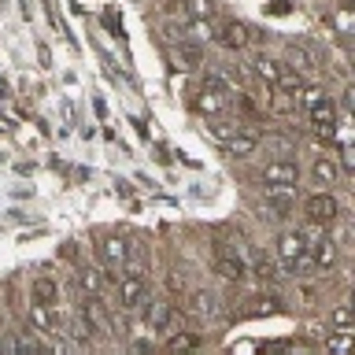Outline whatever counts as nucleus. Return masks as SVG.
I'll use <instances>...</instances> for the list:
<instances>
[{"label":"nucleus","instance_id":"nucleus-38","mask_svg":"<svg viewBox=\"0 0 355 355\" xmlns=\"http://www.w3.org/2000/svg\"><path fill=\"white\" fill-rule=\"evenodd\" d=\"M0 355H19V348H15V340H11V337L0 340Z\"/></svg>","mask_w":355,"mask_h":355},{"label":"nucleus","instance_id":"nucleus-36","mask_svg":"<svg viewBox=\"0 0 355 355\" xmlns=\"http://www.w3.org/2000/svg\"><path fill=\"white\" fill-rule=\"evenodd\" d=\"M196 348V337L193 333H182V337H171V352H189Z\"/></svg>","mask_w":355,"mask_h":355},{"label":"nucleus","instance_id":"nucleus-19","mask_svg":"<svg viewBox=\"0 0 355 355\" xmlns=\"http://www.w3.org/2000/svg\"><path fill=\"white\" fill-rule=\"evenodd\" d=\"M288 67H293V71H300V74H304V71H315V55H311V49H307V44H288Z\"/></svg>","mask_w":355,"mask_h":355},{"label":"nucleus","instance_id":"nucleus-12","mask_svg":"<svg viewBox=\"0 0 355 355\" xmlns=\"http://www.w3.org/2000/svg\"><path fill=\"white\" fill-rule=\"evenodd\" d=\"M82 315L93 322V329H96V333H115V329H111V315L104 311V304H100V296H85Z\"/></svg>","mask_w":355,"mask_h":355},{"label":"nucleus","instance_id":"nucleus-2","mask_svg":"<svg viewBox=\"0 0 355 355\" xmlns=\"http://www.w3.org/2000/svg\"><path fill=\"white\" fill-rule=\"evenodd\" d=\"M304 215L315 222V226H329V222H337L340 204H337V196H329V193H315V196L304 200Z\"/></svg>","mask_w":355,"mask_h":355},{"label":"nucleus","instance_id":"nucleus-20","mask_svg":"<svg viewBox=\"0 0 355 355\" xmlns=\"http://www.w3.org/2000/svg\"><path fill=\"white\" fill-rule=\"evenodd\" d=\"M174 60L185 67V71H200V63H204V52H200V44H189V41H182L174 49Z\"/></svg>","mask_w":355,"mask_h":355},{"label":"nucleus","instance_id":"nucleus-17","mask_svg":"<svg viewBox=\"0 0 355 355\" xmlns=\"http://www.w3.org/2000/svg\"><path fill=\"white\" fill-rule=\"evenodd\" d=\"M311 263H315V270H329V266L337 263V248H333L329 237H318L311 244Z\"/></svg>","mask_w":355,"mask_h":355},{"label":"nucleus","instance_id":"nucleus-4","mask_svg":"<svg viewBox=\"0 0 355 355\" xmlns=\"http://www.w3.org/2000/svg\"><path fill=\"white\" fill-rule=\"evenodd\" d=\"M215 270L226 277V282H244V277H248V263L241 259L237 252H230L226 244H215Z\"/></svg>","mask_w":355,"mask_h":355},{"label":"nucleus","instance_id":"nucleus-39","mask_svg":"<svg viewBox=\"0 0 355 355\" xmlns=\"http://www.w3.org/2000/svg\"><path fill=\"white\" fill-rule=\"evenodd\" d=\"M337 8H344V11H352V8H355V0H337Z\"/></svg>","mask_w":355,"mask_h":355},{"label":"nucleus","instance_id":"nucleus-25","mask_svg":"<svg viewBox=\"0 0 355 355\" xmlns=\"http://www.w3.org/2000/svg\"><path fill=\"white\" fill-rule=\"evenodd\" d=\"M222 107H226V100L222 96H215V93H207V89H200L196 93V111H204V115H222Z\"/></svg>","mask_w":355,"mask_h":355},{"label":"nucleus","instance_id":"nucleus-3","mask_svg":"<svg viewBox=\"0 0 355 355\" xmlns=\"http://www.w3.org/2000/svg\"><path fill=\"white\" fill-rule=\"evenodd\" d=\"M119 307L122 311H137L141 304H148V285H144V277L137 274H126V277H119Z\"/></svg>","mask_w":355,"mask_h":355},{"label":"nucleus","instance_id":"nucleus-18","mask_svg":"<svg viewBox=\"0 0 355 355\" xmlns=\"http://www.w3.org/2000/svg\"><path fill=\"white\" fill-rule=\"evenodd\" d=\"M174 322V307L166 300H152L148 304V329H166Z\"/></svg>","mask_w":355,"mask_h":355},{"label":"nucleus","instance_id":"nucleus-28","mask_svg":"<svg viewBox=\"0 0 355 355\" xmlns=\"http://www.w3.org/2000/svg\"><path fill=\"white\" fill-rule=\"evenodd\" d=\"M204 126H207V133H211V137H215V141H222V144H226L230 137H233V133H237V126H233V122H226V119H207L204 122Z\"/></svg>","mask_w":355,"mask_h":355},{"label":"nucleus","instance_id":"nucleus-34","mask_svg":"<svg viewBox=\"0 0 355 355\" xmlns=\"http://www.w3.org/2000/svg\"><path fill=\"white\" fill-rule=\"evenodd\" d=\"M340 171L344 174L355 171V148H352V144H340Z\"/></svg>","mask_w":355,"mask_h":355},{"label":"nucleus","instance_id":"nucleus-10","mask_svg":"<svg viewBox=\"0 0 355 355\" xmlns=\"http://www.w3.org/2000/svg\"><path fill=\"white\" fill-rule=\"evenodd\" d=\"M200 89H207V93H215V96H222V100H237V85H233L222 71H204V78H200Z\"/></svg>","mask_w":355,"mask_h":355},{"label":"nucleus","instance_id":"nucleus-22","mask_svg":"<svg viewBox=\"0 0 355 355\" xmlns=\"http://www.w3.org/2000/svg\"><path fill=\"white\" fill-rule=\"evenodd\" d=\"M30 296L37 300V304H55V300H60V288H55L52 277H37V282L30 285Z\"/></svg>","mask_w":355,"mask_h":355},{"label":"nucleus","instance_id":"nucleus-1","mask_svg":"<svg viewBox=\"0 0 355 355\" xmlns=\"http://www.w3.org/2000/svg\"><path fill=\"white\" fill-rule=\"evenodd\" d=\"M211 37H215L222 49L241 52L244 44L252 41V30L244 26V22H237V19H222V22H215V26H211Z\"/></svg>","mask_w":355,"mask_h":355},{"label":"nucleus","instance_id":"nucleus-8","mask_svg":"<svg viewBox=\"0 0 355 355\" xmlns=\"http://www.w3.org/2000/svg\"><path fill=\"white\" fill-rule=\"evenodd\" d=\"M259 144L274 155V159H296V141L288 137V133H263Z\"/></svg>","mask_w":355,"mask_h":355},{"label":"nucleus","instance_id":"nucleus-23","mask_svg":"<svg viewBox=\"0 0 355 355\" xmlns=\"http://www.w3.org/2000/svg\"><path fill=\"white\" fill-rule=\"evenodd\" d=\"M352 344H355L352 329H337V333H329V337H326V352L329 355H352Z\"/></svg>","mask_w":355,"mask_h":355},{"label":"nucleus","instance_id":"nucleus-32","mask_svg":"<svg viewBox=\"0 0 355 355\" xmlns=\"http://www.w3.org/2000/svg\"><path fill=\"white\" fill-rule=\"evenodd\" d=\"M329 322H333L337 329H352V307H348V304H340V307L329 315Z\"/></svg>","mask_w":355,"mask_h":355},{"label":"nucleus","instance_id":"nucleus-37","mask_svg":"<svg viewBox=\"0 0 355 355\" xmlns=\"http://www.w3.org/2000/svg\"><path fill=\"white\" fill-rule=\"evenodd\" d=\"M166 288H171V293H182V288H185L182 274H166Z\"/></svg>","mask_w":355,"mask_h":355},{"label":"nucleus","instance_id":"nucleus-26","mask_svg":"<svg viewBox=\"0 0 355 355\" xmlns=\"http://www.w3.org/2000/svg\"><path fill=\"white\" fill-rule=\"evenodd\" d=\"M296 96L293 93H282V89H274V93H270V111H274V115H296Z\"/></svg>","mask_w":355,"mask_h":355},{"label":"nucleus","instance_id":"nucleus-14","mask_svg":"<svg viewBox=\"0 0 355 355\" xmlns=\"http://www.w3.org/2000/svg\"><path fill=\"white\" fill-rule=\"evenodd\" d=\"M252 71H255V78H259V82H266V85H277V74H282V63L277 60H270V55L266 52H255L252 55Z\"/></svg>","mask_w":355,"mask_h":355},{"label":"nucleus","instance_id":"nucleus-11","mask_svg":"<svg viewBox=\"0 0 355 355\" xmlns=\"http://www.w3.org/2000/svg\"><path fill=\"white\" fill-rule=\"evenodd\" d=\"M266 204L277 207L288 218L293 207H296V185H266Z\"/></svg>","mask_w":355,"mask_h":355},{"label":"nucleus","instance_id":"nucleus-35","mask_svg":"<svg viewBox=\"0 0 355 355\" xmlns=\"http://www.w3.org/2000/svg\"><path fill=\"white\" fill-rule=\"evenodd\" d=\"M329 22L337 26V33H348V26H352V11L337 8V15H329Z\"/></svg>","mask_w":355,"mask_h":355},{"label":"nucleus","instance_id":"nucleus-24","mask_svg":"<svg viewBox=\"0 0 355 355\" xmlns=\"http://www.w3.org/2000/svg\"><path fill=\"white\" fill-rule=\"evenodd\" d=\"M93 337H96L93 322H89V318L82 315V311H78V315L71 318V340H74V344H89Z\"/></svg>","mask_w":355,"mask_h":355},{"label":"nucleus","instance_id":"nucleus-6","mask_svg":"<svg viewBox=\"0 0 355 355\" xmlns=\"http://www.w3.org/2000/svg\"><path fill=\"white\" fill-rule=\"evenodd\" d=\"M30 322L37 329L52 333V337H60V333H63V315L55 311V304H37V300H33V304H30Z\"/></svg>","mask_w":355,"mask_h":355},{"label":"nucleus","instance_id":"nucleus-21","mask_svg":"<svg viewBox=\"0 0 355 355\" xmlns=\"http://www.w3.org/2000/svg\"><path fill=\"white\" fill-rule=\"evenodd\" d=\"M248 263H252V270L259 274V277H266V282H270V277H277V263H274L266 252L252 248V252H248Z\"/></svg>","mask_w":355,"mask_h":355},{"label":"nucleus","instance_id":"nucleus-29","mask_svg":"<svg viewBox=\"0 0 355 355\" xmlns=\"http://www.w3.org/2000/svg\"><path fill=\"white\" fill-rule=\"evenodd\" d=\"M288 274H293V277H311V274H315V263H311V252L296 255V259L288 263Z\"/></svg>","mask_w":355,"mask_h":355},{"label":"nucleus","instance_id":"nucleus-5","mask_svg":"<svg viewBox=\"0 0 355 355\" xmlns=\"http://www.w3.org/2000/svg\"><path fill=\"white\" fill-rule=\"evenodd\" d=\"M266 185H300V163L296 159H270L263 166Z\"/></svg>","mask_w":355,"mask_h":355},{"label":"nucleus","instance_id":"nucleus-7","mask_svg":"<svg viewBox=\"0 0 355 355\" xmlns=\"http://www.w3.org/2000/svg\"><path fill=\"white\" fill-rule=\"evenodd\" d=\"M218 311H222L218 296L207 293V288H196V293L189 296V315H193V318H215Z\"/></svg>","mask_w":355,"mask_h":355},{"label":"nucleus","instance_id":"nucleus-27","mask_svg":"<svg viewBox=\"0 0 355 355\" xmlns=\"http://www.w3.org/2000/svg\"><path fill=\"white\" fill-rule=\"evenodd\" d=\"M307 119H311V122H337V107H333L329 96H322L318 104L307 107Z\"/></svg>","mask_w":355,"mask_h":355},{"label":"nucleus","instance_id":"nucleus-30","mask_svg":"<svg viewBox=\"0 0 355 355\" xmlns=\"http://www.w3.org/2000/svg\"><path fill=\"white\" fill-rule=\"evenodd\" d=\"M185 8H189V19H211L215 15V4H211V0H185Z\"/></svg>","mask_w":355,"mask_h":355},{"label":"nucleus","instance_id":"nucleus-16","mask_svg":"<svg viewBox=\"0 0 355 355\" xmlns=\"http://www.w3.org/2000/svg\"><path fill=\"white\" fill-rule=\"evenodd\" d=\"M311 178H315V185H333L340 178V166L329 159V155H315V163H311Z\"/></svg>","mask_w":355,"mask_h":355},{"label":"nucleus","instance_id":"nucleus-15","mask_svg":"<svg viewBox=\"0 0 355 355\" xmlns=\"http://www.w3.org/2000/svg\"><path fill=\"white\" fill-rule=\"evenodd\" d=\"M226 144H230V152L237 155V159H248L252 152H259V133H252V130H237Z\"/></svg>","mask_w":355,"mask_h":355},{"label":"nucleus","instance_id":"nucleus-33","mask_svg":"<svg viewBox=\"0 0 355 355\" xmlns=\"http://www.w3.org/2000/svg\"><path fill=\"white\" fill-rule=\"evenodd\" d=\"M49 352H52V355H78V344H74L71 337H63V333H60V337H55V344H52Z\"/></svg>","mask_w":355,"mask_h":355},{"label":"nucleus","instance_id":"nucleus-13","mask_svg":"<svg viewBox=\"0 0 355 355\" xmlns=\"http://www.w3.org/2000/svg\"><path fill=\"white\" fill-rule=\"evenodd\" d=\"M304 252H307V241L300 237V230H296V233H293V230H285L282 237H277V255H282V263H285V266L293 263L296 255H304Z\"/></svg>","mask_w":355,"mask_h":355},{"label":"nucleus","instance_id":"nucleus-31","mask_svg":"<svg viewBox=\"0 0 355 355\" xmlns=\"http://www.w3.org/2000/svg\"><path fill=\"white\" fill-rule=\"evenodd\" d=\"M78 285H82L89 296H96L100 293V274L96 270H78Z\"/></svg>","mask_w":355,"mask_h":355},{"label":"nucleus","instance_id":"nucleus-40","mask_svg":"<svg viewBox=\"0 0 355 355\" xmlns=\"http://www.w3.org/2000/svg\"><path fill=\"white\" fill-rule=\"evenodd\" d=\"M107 355H115V352H107Z\"/></svg>","mask_w":355,"mask_h":355},{"label":"nucleus","instance_id":"nucleus-9","mask_svg":"<svg viewBox=\"0 0 355 355\" xmlns=\"http://www.w3.org/2000/svg\"><path fill=\"white\" fill-rule=\"evenodd\" d=\"M100 259H104L107 266H115V270H122V263L130 259V244L122 237H104L100 241Z\"/></svg>","mask_w":355,"mask_h":355}]
</instances>
